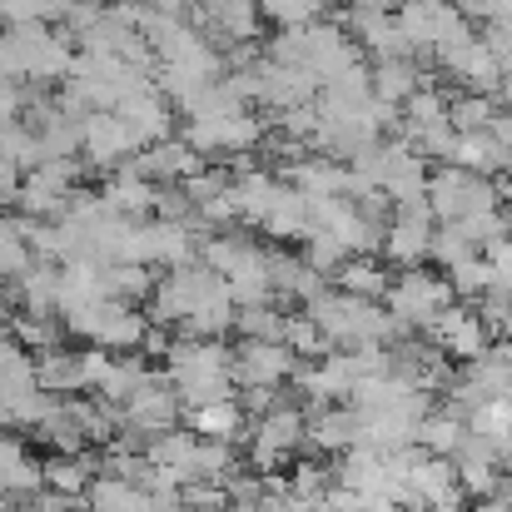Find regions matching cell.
I'll use <instances>...</instances> for the list:
<instances>
[{
	"label": "cell",
	"mask_w": 512,
	"mask_h": 512,
	"mask_svg": "<svg viewBox=\"0 0 512 512\" xmlns=\"http://www.w3.org/2000/svg\"><path fill=\"white\" fill-rule=\"evenodd\" d=\"M100 5H130V0H100Z\"/></svg>",
	"instance_id": "55"
},
{
	"label": "cell",
	"mask_w": 512,
	"mask_h": 512,
	"mask_svg": "<svg viewBox=\"0 0 512 512\" xmlns=\"http://www.w3.org/2000/svg\"><path fill=\"white\" fill-rule=\"evenodd\" d=\"M259 229H264L269 239H279V244H289V239H299V244H304V234H309V194H304L299 184H289V179H284V189H279V194H274V204L264 209Z\"/></svg>",
	"instance_id": "24"
},
{
	"label": "cell",
	"mask_w": 512,
	"mask_h": 512,
	"mask_svg": "<svg viewBox=\"0 0 512 512\" xmlns=\"http://www.w3.org/2000/svg\"><path fill=\"white\" fill-rule=\"evenodd\" d=\"M189 428L199 433V438H224V443H249V433H254V418L244 413V403H239V393L234 398H214V403H204V408H189Z\"/></svg>",
	"instance_id": "22"
},
{
	"label": "cell",
	"mask_w": 512,
	"mask_h": 512,
	"mask_svg": "<svg viewBox=\"0 0 512 512\" xmlns=\"http://www.w3.org/2000/svg\"><path fill=\"white\" fill-rule=\"evenodd\" d=\"M35 438L50 448V453H85V423H80V393L75 398H55L50 413L35 423Z\"/></svg>",
	"instance_id": "25"
},
{
	"label": "cell",
	"mask_w": 512,
	"mask_h": 512,
	"mask_svg": "<svg viewBox=\"0 0 512 512\" xmlns=\"http://www.w3.org/2000/svg\"><path fill=\"white\" fill-rule=\"evenodd\" d=\"M0 512H20L15 503H10V493H0Z\"/></svg>",
	"instance_id": "53"
},
{
	"label": "cell",
	"mask_w": 512,
	"mask_h": 512,
	"mask_svg": "<svg viewBox=\"0 0 512 512\" xmlns=\"http://www.w3.org/2000/svg\"><path fill=\"white\" fill-rule=\"evenodd\" d=\"M299 448H309V408L304 403H274L264 418H254L244 463L254 473H279Z\"/></svg>",
	"instance_id": "7"
},
{
	"label": "cell",
	"mask_w": 512,
	"mask_h": 512,
	"mask_svg": "<svg viewBox=\"0 0 512 512\" xmlns=\"http://www.w3.org/2000/svg\"><path fill=\"white\" fill-rule=\"evenodd\" d=\"M289 184H299L304 194H314V199H324V194H353V165L348 160H334V155H304L299 165H289L284 170Z\"/></svg>",
	"instance_id": "23"
},
{
	"label": "cell",
	"mask_w": 512,
	"mask_h": 512,
	"mask_svg": "<svg viewBox=\"0 0 512 512\" xmlns=\"http://www.w3.org/2000/svg\"><path fill=\"white\" fill-rule=\"evenodd\" d=\"M448 100H453V95H443L438 85H423L418 95H408V105H403V125H433V120H448Z\"/></svg>",
	"instance_id": "42"
},
{
	"label": "cell",
	"mask_w": 512,
	"mask_h": 512,
	"mask_svg": "<svg viewBox=\"0 0 512 512\" xmlns=\"http://www.w3.org/2000/svg\"><path fill=\"white\" fill-rule=\"evenodd\" d=\"M304 314L329 334L334 348H388L393 339L413 334L403 329L383 299H358V294H343V289H324L304 304Z\"/></svg>",
	"instance_id": "1"
},
{
	"label": "cell",
	"mask_w": 512,
	"mask_h": 512,
	"mask_svg": "<svg viewBox=\"0 0 512 512\" xmlns=\"http://www.w3.org/2000/svg\"><path fill=\"white\" fill-rule=\"evenodd\" d=\"M50 20V0H0V25H30Z\"/></svg>",
	"instance_id": "45"
},
{
	"label": "cell",
	"mask_w": 512,
	"mask_h": 512,
	"mask_svg": "<svg viewBox=\"0 0 512 512\" xmlns=\"http://www.w3.org/2000/svg\"><path fill=\"white\" fill-rule=\"evenodd\" d=\"M488 259H493V289H508L512 294V234L503 239V244L488 249Z\"/></svg>",
	"instance_id": "47"
},
{
	"label": "cell",
	"mask_w": 512,
	"mask_h": 512,
	"mask_svg": "<svg viewBox=\"0 0 512 512\" xmlns=\"http://www.w3.org/2000/svg\"><path fill=\"white\" fill-rule=\"evenodd\" d=\"M433 234H438V219L428 209V199H413V204H393V219L383 224V244L378 254L398 269H413L423 259H433Z\"/></svg>",
	"instance_id": "10"
},
{
	"label": "cell",
	"mask_w": 512,
	"mask_h": 512,
	"mask_svg": "<svg viewBox=\"0 0 512 512\" xmlns=\"http://www.w3.org/2000/svg\"><path fill=\"white\" fill-rule=\"evenodd\" d=\"M0 80H10V70H5V50H0Z\"/></svg>",
	"instance_id": "54"
},
{
	"label": "cell",
	"mask_w": 512,
	"mask_h": 512,
	"mask_svg": "<svg viewBox=\"0 0 512 512\" xmlns=\"http://www.w3.org/2000/svg\"><path fill=\"white\" fill-rule=\"evenodd\" d=\"M150 458H155V468L170 478L174 488H189V483H199L204 473H199V433L189 428H170V433H160V438H150V448H145Z\"/></svg>",
	"instance_id": "19"
},
{
	"label": "cell",
	"mask_w": 512,
	"mask_h": 512,
	"mask_svg": "<svg viewBox=\"0 0 512 512\" xmlns=\"http://www.w3.org/2000/svg\"><path fill=\"white\" fill-rule=\"evenodd\" d=\"M85 503H90V508H105V512H150V493L135 488V483H125L120 473H100V478L90 483Z\"/></svg>",
	"instance_id": "34"
},
{
	"label": "cell",
	"mask_w": 512,
	"mask_h": 512,
	"mask_svg": "<svg viewBox=\"0 0 512 512\" xmlns=\"http://www.w3.org/2000/svg\"><path fill=\"white\" fill-rule=\"evenodd\" d=\"M184 140L209 160H239L249 165V155H259L264 145V120L254 110H224V115H184Z\"/></svg>",
	"instance_id": "6"
},
{
	"label": "cell",
	"mask_w": 512,
	"mask_h": 512,
	"mask_svg": "<svg viewBox=\"0 0 512 512\" xmlns=\"http://www.w3.org/2000/svg\"><path fill=\"white\" fill-rule=\"evenodd\" d=\"M304 259L319 269V274H329L334 279V269H339L343 259H348V249H343L334 234H324V229H314V234H304Z\"/></svg>",
	"instance_id": "43"
},
{
	"label": "cell",
	"mask_w": 512,
	"mask_h": 512,
	"mask_svg": "<svg viewBox=\"0 0 512 512\" xmlns=\"http://www.w3.org/2000/svg\"><path fill=\"white\" fill-rule=\"evenodd\" d=\"M165 373H170L174 393L184 408H204L214 398H234L239 383H234V348L219 339H179L165 353Z\"/></svg>",
	"instance_id": "2"
},
{
	"label": "cell",
	"mask_w": 512,
	"mask_h": 512,
	"mask_svg": "<svg viewBox=\"0 0 512 512\" xmlns=\"http://www.w3.org/2000/svg\"><path fill=\"white\" fill-rule=\"evenodd\" d=\"M503 453H508V458H512V438H508V448H503Z\"/></svg>",
	"instance_id": "56"
},
{
	"label": "cell",
	"mask_w": 512,
	"mask_h": 512,
	"mask_svg": "<svg viewBox=\"0 0 512 512\" xmlns=\"http://www.w3.org/2000/svg\"><path fill=\"white\" fill-rule=\"evenodd\" d=\"M503 458H508V453H503L493 438L468 433V438H463V448L453 453L463 493H468V498H493V493L503 488Z\"/></svg>",
	"instance_id": "16"
},
{
	"label": "cell",
	"mask_w": 512,
	"mask_h": 512,
	"mask_svg": "<svg viewBox=\"0 0 512 512\" xmlns=\"http://www.w3.org/2000/svg\"><path fill=\"white\" fill-rule=\"evenodd\" d=\"M388 284H393V274H388V264L378 254H348L339 269H334V289L358 294V299H383Z\"/></svg>",
	"instance_id": "29"
},
{
	"label": "cell",
	"mask_w": 512,
	"mask_h": 512,
	"mask_svg": "<svg viewBox=\"0 0 512 512\" xmlns=\"http://www.w3.org/2000/svg\"><path fill=\"white\" fill-rule=\"evenodd\" d=\"M214 512H254V508H244V503H224V508H214Z\"/></svg>",
	"instance_id": "52"
},
{
	"label": "cell",
	"mask_w": 512,
	"mask_h": 512,
	"mask_svg": "<svg viewBox=\"0 0 512 512\" xmlns=\"http://www.w3.org/2000/svg\"><path fill=\"white\" fill-rule=\"evenodd\" d=\"M179 393H174L170 373H150L135 393H130V403H125V433H120V443L125 448H150V438H160V433H170L174 423H179Z\"/></svg>",
	"instance_id": "8"
},
{
	"label": "cell",
	"mask_w": 512,
	"mask_h": 512,
	"mask_svg": "<svg viewBox=\"0 0 512 512\" xmlns=\"http://www.w3.org/2000/svg\"><path fill=\"white\" fill-rule=\"evenodd\" d=\"M0 50H5V70L20 85H65L75 70V40L65 30H55L50 20H30V25H5L0 30Z\"/></svg>",
	"instance_id": "3"
},
{
	"label": "cell",
	"mask_w": 512,
	"mask_h": 512,
	"mask_svg": "<svg viewBox=\"0 0 512 512\" xmlns=\"http://www.w3.org/2000/svg\"><path fill=\"white\" fill-rule=\"evenodd\" d=\"M100 194H105V204H115V209L130 214V219H150V214L160 209V184L145 179L135 165H120V170L105 174Z\"/></svg>",
	"instance_id": "20"
},
{
	"label": "cell",
	"mask_w": 512,
	"mask_h": 512,
	"mask_svg": "<svg viewBox=\"0 0 512 512\" xmlns=\"http://www.w3.org/2000/svg\"><path fill=\"white\" fill-rule=\"evenodd\" d=\"M15 294L25 304V314H45V319H60V264L50 259H35L20 279H15Z\"/></svg>",
	"instance_id": "28"
},
{
	"label": "cell",
	"mask_w": 512,
	"mask_h": 512,
	"mask_svg": "<svg viewBox=\"0 0 512 512\" xmlns=\"http://www.w3.org/2000/svg\"><path fill=\"white\" fill-rule=\"evenodd\" d=\"M299 368V353L279 339H244L234 348V383L239 388H284Z\"/></svg>",
	"instance_id": "13"
},
{
	"label": "cell",
	"mask_w": 512,
	"mask_h": 512,
	"mask_svg": "<svg viewBox=\"0 0 512 512\" xmlns=\"http://www.w3.org/2000/svg\"><path fill=\"white\" fill-rule=\"evenodd\" d=\"M35 378L45 393L55 398H75V393H90V373H85V348H45L35 353Z\"/></svg>",
	"instance_id": "21"
},
{
	"label": "cell",
	"mask_w": 512,
	"mask_h": 512,
	"mask_svg": "<svg viewBox=\"0 0 512 512\" xmlns=\"http://www.w3.org/2000/svg\"><path fill=\"white\" fill-rule=\"evenodd\" d=\"M498 110H503L498 95H473V90H463V95L448 100V120H453L458 135H468V130H493Z\"/></svg>",
	"instance_id": "35"
},
{
	"label": "cell",
	"mask_w": 512,
	"mask_h": 512,
	"mask_svg": "<svg viewBox=\"0 0 512 512\" xmlns=\"http://www.w3.org/2000/svg\"><path fill=\"white\" fill-rule=\"evenodd\" d=\"M284 324H289V314L279 304H244L239 319H234V329L244 339H279V343H284Z\"/></svg>",
	"instance_id": "38"
},
{
	"label": "cell",
	"mask_w": 512,
	"mask_h": 512,
	"mask_svg": "<svg viewBox=\"0 0 512 512\" xmlns=\"http://www.w3.org/2000/svg\"><path fill=\"white\" fill-rule=\"evenodd\" d=\"M458 493H463V483H458V463L443 458V453H428V448L418 443V458L408 463V483H403L398 508L418 512V508H428V503L458 498Z\"/></svg>",
	"instance_id": "14"
},
{
	"label": "cell",
	"mask_w": 512,
	"mask_h": 512,
	"mask_svg": "<svg viewBox=\"0 0 512 512\" xmlns=\"http://www.w3.org/2000/svg\"><path fill=\"white\" fill-rule=\"evenodd\" d=\"M130 165L145 174V179H155V184H184L189 174L204 170V155H199V150H194L184 135H165V140L145 145V150H140Z\"/></svg>",
	"instance_id": "18"
},
{
	"label": "cell",
	"mask_w": 512,
	"mask_h": 512,
	"mask_svg": "<svg viewBox=\"0 0 512 512\" xmlns=\"http://www.w3.org/2000/svg\"><path fill=\"white\" fill-rule=\"evenodd\" d=\"M95 478H100V463L90 453H50L45 458V488H55V493L85 498Z\"/></svg>",
	"instance_id": "32"
},
{
	"label": "cell",
	"mask_w": 512,
	"mask_h": 512,
	"mask_svg": "<svg viewBox=\"0 0 512 512\" xmlns=\"http://www.w3.org/2000/svg\"><path fill=\"white\" fill-rule=\"evenodd\" d=\"M453 5H458L468 20H493V15H498V0H453Z\"/></svg>",
	"instance_id": "49"
},
{
	"label": "cell",
	"mask_w": 512,
	"mask_h": 512,
	"mask_svg": "<svg viewBox=\"0 0 512 512\" xmlns=\"http://www.w3.org/2000/svg\"><path fill=\"white\" fill-rule=\"evenodd\" d=\"M393 15H398V25H403L413 55H438L443 45H453V40H463V35L473 30L468 15H463L453 0H403Z\"/></svg>",
	"instance_id": "9"
},
{
	"label": "cell",
	"mask_w": 512,
	"mask_h": 512,
	"mask_svg": "<svg viewBox=\"0 0 512 512\" xmlns=\"http://www.w3.org/2000/svg\"><path fill=\"white\" fill-rule=\"evenodd\" d=\"M100 279H105V294H110V299H125V304L150 299L155 284H160L150 264H130V259H110V264H100Z\"/></svg>",
	"instance_id": "33"
},
{
	"label": "cell",
	"mask_w": 512,
	"mask_h": 512,
	"mask_svg": "<svg viewBox=\"0 0 512 512\" xmlns=\"http://www.w3.org/2000/svg\"><path fill=\"white\" fill-rule=\"evenodd\" d=\"M448 279H453L458 299H483V294L493 289V259H488V254H473V259H463L458 269H448Z\"/></svg>",
	"instance_id": "41"
},
{
	"label": "cell",
	"mask_w": 512,
	"mask_h": 512,
	"mask_svg": "<svg viewBox=\"0 0 512 512\" xmlns=\"http://www.w3.org/2000/svg\"><path fill=\"white\" fill-rule=\"evenodd\" d=\"M259 10L279 30H299V25L329 20V0H259Z\"/></svg>",
	"instance_id": "37"
},
{
	"label": "cell",
	"mask_w": 512,
	"mask_h": 512,
	"mask_svg": "<svg viewBox=\"0 0 512 512\" xmlns=\"http://www.w3.org/2000/svg\"><path fill=\"white\" fill-rule=\"evenodd\" d=\"M25 100H30V85H20V80H0V130L15 125V120L25 115Z\"/></svg>",
	"instance_id": "46"
},
{
	"label": "cell",
	"mask_w": 512,
	"mask_h": 512,
	"mask_svg": "<svg viewBox=\"0 0 512 512\" xmlns=\"http://www.w3.org/2000/svg\"><path fill=\"white\" fill-rule=\"evenodd\" d=\"M15 339L25 343L30 353H45V348H60L65 324L60 319H45V314H15Z\"/></svg>",
	"instance_id": "40"
},
{
	"label": "cell",
	"mask_w": 512,
	"mask_h": 512,
	"mask_svg": "<svg viewBox=\"0 0 512 512\" xmlns=\"http://www.w3.org/2000/svg\"><path fill=\"white\" fill-rule=\"evenodd\" d=\"M348 5H358V10H398L403 0H348Z\"/></svg>",
	"instance_id": "50"
},
{
	"label": "cell",
	"mask_w": 512,
	"mask_h": 512,
	"mask_svg": "<svg viewBox=\"0 0 512 512\" xmlns=\"http://www.w3.org/2000/svg\"><path fill=\"white\" fill-rule=\"evenodd\" d=\"M473 433V423H468V408H458L453 398L448 403H433V413L423 418V433H418V443L428 448V453H443V458H453L458 448H463V438Z\"/></svg>",
	"instance_id": "27"
},
{
	"label": "cell",
	"mask_w": 512,
	"mask_h": 512,
	"mask_svg": "<svg viewBox=\"0 0 512 512\" xmlns=\"http://www.w3.org/2000/svg\"><path fill=\"white\" fill-rule=\"evenodd\" d=\"M428 334H433V343H438L448 358H458V363L488 353V343H493L488 324H483V314H478V304H448Z\"/></svg>",
	"instance_id": "15"
},
{
	"label": "cell",
	"mask_w": 512,
	"mask_h": 512,
	"mask_svg": "<svg viewBox=\"0 0 512 512\" xmlns=\"http://www.w3.org/2000/svg\"><path fill=\"white\" fill-rule=\"evenodd\" d=\"M508 160H512V145L498 140L493 130H468V135H458V145H453V165H463V170L503 174Z\"/></svg>",
	"instance_id": "30"
},
{
	"label": "cell",
	"mask_w": 512,
	"mask_h": 512,
	"mask_svg": "<svg viewBox=\"0 0 512 512\" xmlns=\"http://www.w3.org/2000/svg\"><path fill=\"white\" fill-rule=\"evenodd\" d=\"M40 488H45V463H35L15 433H0V493L35 498Z\"/></svg>",
	"instance_id": "26"
},
{
	"label": "cell",
	"mask_w": 512,
	"mask_h": 512,
	"mask_svg": "<svg viewBox=\"0 0 512 512\" xmlns=\"http://www.w3.org/2000/svg\"><path fill=\"white\" fill-rule=\"evenodd\" d=\"M433 65L458 85V90H473V95H498L503 90V65H498V55L488 50V40L483 35H463V40H453V45H443L438 55H433Z\"/></svg>",
	"instance_id": "11"
},
{
	"label": "cell",
	"mask_w": 512,
	"mask_h": 512,
	"mask_svg": "<svg viewBox=\"0 0 512 512\" xmlns=\"http://www.w3.org/2000/svg\"><path fill=\"white\" fill-rule=\"evenodd\" d=\"M498 204H508L498 189V174H478L463 170V165H438L428 174V209L438 224H458V219L488 214Z\"/></svg>",
	"instance_id": "4"
},
{
	"label": "cell",
	"mask_w": 512,
	"mask_h": 512,
	"mask_svg": "<svg viewBox=\"0 0 512 512\" xmlns=\"http://www.w3.org/2000/svg\"><path fill=\"white\" fill-rule=\"evenodd\" d=\"M358 443H363V408L358 403L309 408V448L314 453H348Z\"/></svg>",
	"instance_id": "17"
},
{
	"label": "cell",
	"mask_w": 512,
	"mask_h": 512,
	"mask_svg": "<svg viewBox=\"0 0 512 512\" xmlns=\"http://www.w3.org/2000/svg\"><path fill=\"white\" fill-rule=\"evenodd\" d=\"M383 304H388V314H393L403 329H433L438 314H443L448 304H458V289H453V279H448L443 269L413 264V269L393 274Z\"/></svg>",
	"instance_id": "5"
},
{
	"label": "cell",
	"mask_w": 512,
	"mask_h": 512,
	"mask_svg": "<svg viewBox=\"0 0 512 512\" xmlns=\"http://www.w3.org/2000/svg\"><path fill=\"white\" fill-rule=\"evenodd\" d=\"M428 85V75L413 65V55H398V60H373V95L388 100V105H408V95H418Z\"/></svg>",
	"instance_id": "31"
},
{
	"label": "cell",
	"mask_w": 512,
	"mask_h": 512,
	"mask_svg": "<svg viewBox=\"0 0 512 512\" xmlns=\"http://www.w3.org/2000/svg\"><path fill=\"white\" fill-rule=\"evenodd\" d=\"M135 155H140V140L130 135V125L115 110H90L80 120V160L90 170L110 174V170H120V165H130Z\"/></svg>",
	"instance_id": "12"
},
{
	"label": "cell",
	"mask_w": 512,
	"mask_h": 512,
	"mask_svg": "<svg viewBox=\"0 0 512 512\" xmlns=\"http://www.w3.org/2000/svg\"><path fill=\"white\" fill-rule=\"evenodd\" d=\"M473 304H478V314H483V324H488L493 339H512V294L508 289H488V294L473 299Z\"/></svg>",
	"instance_id": "44"
},
{
	"label": "cell",
	"mask_w": 512,
	"mask_h": 512,
	"mask_svg": "<svg viewBox=\"0 0 512 512\" xmlns=\"http://www.w3.org/2000/svg\"><path fill=\"white\" fill-rule=\"evenodd\" d=\"M239 403H244V413L249 418H264L274 403H284L279 398V388H239Z\"/></svg>",
	"instance_id": "48"
},
{
	"label": "cell",
	"mask_w": 512,
	"mask_h": 512,
	"mask_svg": "<svg viewBox=\"0 0 512 512\" xmlns=\"http://www.w3.org/2000/svg\"><path fill=\"white\" fill-rule=\"evenodd\" d=\"M35 264V249L25 239V219H0V279L15 284Z\"/></svg>",
	"instance_id": "36"
},
{
	"label": "cell",
	"mask_w": 512,
	"mask_h": 512,
	"mask_svg": "<svg viewBox=\"0 0 512 512\" xmlns=\"http://www.w3.org/2000/svg\"><path fill=\"white\" fill-rule=\"evenodd\" d=\"M284 343H289L299 358H324V353H334L329 334H324L309 314H289V324H284Z\"/></svg>",
	"instance_id": "39"
},
{
	"label": "cell",
	"mask_w": 512,
	"mask_h": 512,
	"mask_svg": "<svg viewBox=\"0 0 512 512\" xmlns=\"http://www.w3.org/2000/svg\"><path fill=\"white\" fill-rule=\"evenodd\" d=\"M498 493H503V498H508V503H512V468H508V473H503V488H498Z\"/></svg>",
	"instance_id": "51"
}]
</instances>
